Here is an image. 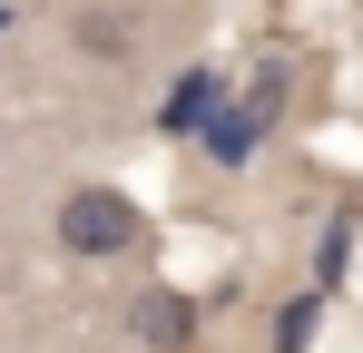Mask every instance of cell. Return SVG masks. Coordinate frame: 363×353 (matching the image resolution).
Returning a JSON list of instances; mask_svg holds the SVG:
<instances>
[{
    "label": "cell",
    "mask_w": 363,
    "mask_h": 353,
    "mask_svg": "<svg viewBox=\"0 0 363 353\" xmlns=\"http://www.w3.org/2000/svg\"><path fill=\"white\" fill-rule=\"evenodd\" d=\"M275 108H285V69L265 59V69H255V89H226V99L206 108V128H196V138H206V157H216V167H245V157L275 138Z\"/></svg>",
    "instance_id": "1"
},
{
    "label": "cell",
    "mask_w": 363,
    "mask_h": 353,
    "mask_svg": "<svg viewBox=\"0 0 363 353\" xmlns=\"http://www.w3.org/2000/svg\"><path fill=\"white\" fill-rule=\"evenodd\" d=\"M138 235H147V216H138L128 186H69V196H60V245H69V255L108 265V255H128Z\"/></svg>",
    "instance_id": "2"
},
{
    "label": "cell",
    "mask_w": 363,
    "mask_h": 353,
    "mask_svg": "<svg viewBox=\"0 0 363 353\" xmlns=\"http://www.w3.org/2000/svg\"><path fill=\"white\" fill-rule=\"evenodd\" d=\"M128 324H138V344L186 353V344H196V294H177V285H147L138 304H128Z\"/></svg>",
    "instance_id": "3"
},
{
    "label": "cell",
    "mask_w": 363,
    "mask_h": 353,
    "mask_svg": "<svg viewBox=\"0 0 363 353\" xmlns=\"http://www.w3.org/2000/svg\"><path fill=\"white\" fill-rule=\"evenodd\" d=\"M216 99H226V79H216V69H186L177 89H167V108H157V128H167V138H196Z\"/></svg>",
    "instance_id": "4"
}]
</instances>
